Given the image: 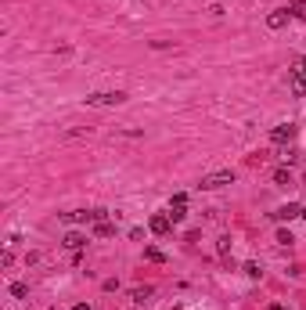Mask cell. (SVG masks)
<instances>
[{"mask_svg": "<svg viewBox=\"0 0 306 310\" xmlns=\"http://www.w3.org/2000/svg\"><path fill=\"white\" fill-rule=\"evenodd\" d=\"M144 260H148V263H166V253L155 249V245H148V249H144Z\"/></svg>", "mask_w": 306, "mask_h": 310, "instance_id": "cell-10", "label": "cell"}, {"mask_svg": "<svg viewBox=\"0 0 306 310\" xmlns=\"http://www.w3.org/2000/svg\"><path fill=\"white\" fill-rule=\"evenodd\" d=\"M227 184H234V173H231V170H220V173L202 177V188H206V191H216V188H227Z\"/></svg>", "mask_w": 306, "mask_h": 310, "instance_id": "cell-1", "label": "cell"}, {"mask_svg": "<svg viewBox=\"0 0 306 310\" xmlns=\"http://www.w3.org/2000/svg\"><path fill=\"white\" fill-rule=\"evenodd\" d=\"M274 184L288 188V184H292V173H288V170H274Z\"/></svg>", "mask_w": 306, "mask_h": 310, "instance_id": "cell-14", "label": "cell"}, {"mask_svg": "<svg viewBox=\"0 0 306 310\" xmlns=\"http://www.w3.org/2000/svg\"><path fill=\"white\" fill-rule=\"evenodd\" d=\"M292 137H295V127H292V123H281V127L270 130V141H274V144H288Z\"/></svg>", "mask_w": 306, "mask_h": 310, "instance_id": "cell-5", "label": "cell"}, {"mask_svg": "<svg viewBox=\"0 0 306 310\" xmlns=\"http://www.w3.org/2000/svg\"><path fill=\"white\" fill-rule=\"evenodd\" d=\"M184 216H187V195H173V199H169V220L180 224Z\"/></svg>", "mask_w": 306, "mask_h": 310, "instance_id": "cell-3", "label": "cell"}, {"mask_svg": "<svg viewBox=\"0 0 306 310\" xmlns=\"http://www.w3.org/2000/svg\"><path fill=\"white\" fill-rule=\"evenodd\" d=\"M266 310H288L285 303H270V306H266Z\"/></svg>", "mask_w": 306, "mask_h": 310, "instance_id": "cell-17", "label": "cell"}, {"mask_svg": "<svg viewBox=\"0 0 306 310\" xmlns=\"http://www.w3.org/2000/svg\"><path fill=\"white\" fill-rule=\"evenodd\" d=\"M61 245H65V249H72V253H80V249L87 245V235H80V231H69Z\"/></svg>", "mask_w": 306, "mask_h": 310, "instance_id": "cell-6", "label": "cell"}, {"mask_svg": "<svg viewBox=\"0 0 306 310\" xmlns=\"http://www.w3.org/2000/svg\"><path fill=\"white\" fill-rule=\"evenodd\" d=\"M288 76H292V90L299 98H306V76H302V69H288Z\"/></svg>", "mask_w": 306, "mask_h": 310, "instance_id": "cell-8", "label": "cell"}, {"mask_svg": "<svg viewBox=\"0 0 306 310\" xmlns=\"http://www.w3.org/2000/svg\"><path fill=\"white\" fill-rule=\"evenodd\" d=\"M11 296L25 299V296H29V285H25V282H11Z\"/></svg>", "mask_w": 306, "mask_h": 310, "instance_id": "cell-15", "label": "cell"}, {"mask_svg": "<svg viewBox=\"0 0 306 310\" xmlns=\"http://www.w3.org/2000/svg\"><path fill=\"white\" fill-rule=\"evenodd\" d=\"M288 15L292 18H306V0H288Z\"/></svg>", "mask_w": 306, "mask_h": 310, "instance_id": "cell-11", "label": "cell"}, {"mask_svg": "<svg viewBox=\"0 0 306 310\" xmlns=\"http://www.w3.org/2000/svg\"><path fill=\"white\" fill-rule=\"evenodd\" d=\"M151 292H155L151 285H144V289H133V303H141V306H144V303L151 299Z\"/></svg>", "mask_w": 306, "mask_h": 310, "instance_id": "cell-13", "label": "cell"}, {"mask_svg": "<svg viewBox=\"0 0 306 310\" xmlns=\"http://www.w3.org/2000/svg\"><path fill=\"white\" fill-rule=\"evenodd\" d=\"M123 101H126L123 90H105V94H90L87 98V105H123Z\"/></svg>", "mask_w": 306, "mask_h": 310, "instance_id": "cell-2", "label": "cell"}, {"mask_svg": "<svg viewBox=\"0 0 306 310\" xmlns=\"http://www.w3.org/2000/svg\"><path fill=\"white\" fill-rule=\"evenodd\" d=\"M242 270H245V274H249V278H259V274H263V270H259V263H245Z\"/></svg>", "mask_w": 306, "mask_h": 310, "instance_id": "cell-16", "label": "cell"}, {"mask_svg": "<svg viewBox=\"0 0 306 310\" xmlns=\"http://www.w3.org/2000/svg\"><path fill=\"white\" fill-rule=\"evenodd\" d=\"M72 310H90V303H76V306H72Z\"/></svg>", "mask_w": 306, "mask_h": 310, "instance_id": "cell-18", "label": "cell"}, {"mask_svg": "<svg viewBox=\"0 0 306 310\" xmlns=\"http://www.w3.org/2000/svg\"><path fill=\"white\" fill-rule=\"evenodd\" d=\"M302 216H306V206H302Z\"/></svg>", "mask_w": 306, "mask_h": 310, "instance_id": "cell-19", "label": "cell"}, {"mask_svg": "<svg viewBox=\"0 0 306 310\" xmlns=\"http://www.w3.org/2000/svg\"><path fill=\"white\" fill-rule=\"evenodd\" d=\"M148 227L155 231V235H169V227H173V220H169V213H155L148 220Z\"/></svg>", "mask_w": 306, "mask_h": 310, "instance_id": "cell-4", "label": "cell"}, {"mask_svg": "<svg viewBox=\"0 0 306 310\" xmlns=\"http://www.w3.org/2000/svg\"><path fill=\"white\" fill-rule=\"evenodd\" d=\"M295 216H302V206H295V202H288V206H281L278 213H274V220H295Z\"/></svg>", "mask_w": 306, "mask_h": 310, "instance_id": "cell-7", "label": "cell"}, {"mask_svg": "<svg viewBox=\"0 0 306 310\" xmlns=\"http://www.w3.org/2000/svg\"><path fill=\"white\" fill-rule=\"evenodd\" d=\"M112 231H116V227H112L108 220H94V235H97V238H108Z\"/></svg>", "mask_w": 306, "mask_h": 310, "instance_id": "cell-12", "label": "cell"}, {"mask_svg": "<svg viewBox=\"0 0 306 310\" xmlns=\"http://www.w3.org/2000/svg\"><path fill=\"white\" fill-rule=\"evenodd\" d=\"M266 25H270V29H285L288 25V8L285 11H270V15H266Z\"/></svg>", "mask_w": 306, "mask_h": 310, "instance_id": "cell-9", "label": "cell"}]
</instances>
